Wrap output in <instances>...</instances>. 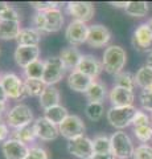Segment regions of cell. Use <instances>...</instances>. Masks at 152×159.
Returning <instances> with one entry per match:
<instances>
[{"label":"cell","mask_w":152,"mask_h":159,"mask_svg":"<svg viewBox=\"0 0 152 159\" xmlns=\"http://www.w3.org/2000/svg\"><path fill=\"white\" fill-rule=\"evenodd\" d=\"M126 64L127 52L124 51V48H122L120 45H115V44H111L105 48V52L102 54V65L107 74L115 77L116 74L124 70Z\"/></svg>","instance_id":"6da1fadb"},{"label":"cell","mask_w":152,"mask_h":159,"mask_svg":"<svg viewBox=\"0 0 152 159\" xmlns=\"http://www.w3.org/2000/svg\"><path fill=\"white\" fill-rule=\"evenodd\" d=\"M35 119L36 118L33 116L32 109L25 103H17L12 106L6 114V123L9 126V129H13V130L32 125Z\"/></svg>","instance_id":"7a4b0ae2"},{"label":"cell","mask_w":152,"mask_h":159,"mask_svg":"<svg viewBox=\"0 0 152 159\" xmlns=\"http://www.w3.org/2000/svg\"><path fill=\"white\" fill-rule=\"evenodd\" d=\"M111 154L116 159H130L134 155L135 145L131 137L124 130H116L110 135Z\"/></svg>","instance_id":"3957f363"},{"label":"cell","mask_w":152,"mask_h":159,"mask_svg":"<svg viewBox=\"0 0 152 159\" xmlns=\"http://www.w3.org/2000/svg\"><path fill=\"white\" fill-rule=\"evenodd\" d=\"M138 107L136 106H124V107H110L106 111L107 122L110 123L116 130H124V129L132 126V119H134Z\"/></svg>","instance_id":"277c9868"},{"label":"cell","mask_w":152,"mask_h":159,"mask_svg":"<svg viewBox=\"0 0 152 159\" xmlns=\"http://www.w3.org/2000/svg\"><path fill=\"white\" fill-rule=\"evenodd\" d=\"M66 68L60 56H52L45 60V70H44L42 82L46 86H54L66 76Z\"/></svg>","instance_id":"5b68a950"},{"label":"cell","mask_w":152,"mask_h":159,"mask_svg":"<svg viewBox=\"0 0 152 159\" xmlns=\"http://www.w3.org/2000/svg\"><path fill=\"white\" fill-rule=\"evenodd\" d=\"M0 85L3 86L7 97L9 99H23L25 98L24 81L15 73H3L0 74Z\"/></svg>","instance_id":"8992f818"},{"label":"cell","mask_w":152,"mask_h":159,"mask_svg":"<svg viewBox=\"0 0 152 159\" xmlns=\"http://www.w3.org/2000/svg\"><path fill=\"white\" fill-rule=\"evenodd\" d=\"M131 45L140 53L148 54L152 52V32L147 23H141L134 29L131 36Z\"/></svg>","instance_id":"52a82bcc"},{"label":"cell","mask_w":152,"mask_h":159,"mask_svg":"<svg viewBox=\"0 0 152 159\" xmlns=\"http://www.w3.org/2000/svg\"><path fill=\"white\" fill-rule=\"evenodd\" d=\"M66 150L73 157L80 159H91L95 155L94 146H93V139L87 137H78L72 141H67Z\"/></svg>","instance_id":"ba28073f"},{"label":"cell","mask_w":152,"mask_h":159,"mask_svg":"<svg viewBox=\"0 0 152 159\" xmlns=\"http://www.w3.org/2000/svg\"><path fill=\"white\" fill-rule=\"evenodd\" d=\"M58 129H60V135H62L67 141L83 137L86 131L85 123H83L81 117L76 116V114H69V117L58 126Z\"/></svg>","instance_id":"9c48e42d"},{"label":"cell","mask_w":152,"mask_h":159,"mask_svg":"<svg viewBox=\"0 0 152 159\" xmlns=\"http://www.w3.org/2000/svg\"><path fill=\"white\" fill-rule=\"evenodd\" d=\"M89 27L86 23L72 20L69 25L65 29V39L69 43L70 47L82 45L87 41V34H89Z\"/></svg>","instance_id":"30bf717a"},{"label":"cell","mask_w":152,"mask_h":159,"mask_svg":"<svg viewBox=\"0 0 152 159\" xmlns=\"http://www.w3.org/2000/svg\"><path fill=\"white\" fill-rule=\"evenodd\" d=\"M111 41V32L110 29L102 25V24H93L89 27V34H87V41L86 44L90 48H103L109 47Z\"/></svg>","instance_id":"8fae6325"},{"label":"cell","mask_w":152,"mask_h":159,"mask_svg":"<svg viewBox=\"0 0 152 159\" xmlns=\"http://www.w3.org/2000/svg\"><path fill=\"white\" fill-rule=\"evenodd\" d=\"M66 12L77 21L87 24L94 17L95 7L90 2H69L66 4Z\"/></svg>","instance_id":"7c38bea8"},{"label":"cell","mask_w":152,"mask_h":159,"mask_svg":"<svg viewBox=\"0 0 152 159\" xmlns=\"http://www.w3.org/2000/svg\"><path fill=\"white\" fill-rule=\"evenodd\" d=\"M33 126H35L36 130V135L37 138L42 142H52L56 141L60 135V129L57 125L52 123L50 121H48L45 117H37L33 122Z\"/></svg>","instance_id":"4fadbf2b"},{"label":"cell","mask_w":152,"mask_h":159,"mask_svg":"<svg viewBox=\"0 0 152 159\" xmlns=\"http://www.w3.org/2000/svg\"><path fill=\"white\" fill-rule=\"evenodd\" d=\"M76 70L83 73L91 80H97L99 74L103 72V65H102L101 60H98L93 54H83Z\"/></svg>","instance_id":"5bb4252c"},{"label":"cell","mask_w":152,"mask_h":159,"mask_svg":"<svg viewBox=\"0 0 152 159\" xmlns=\"http://www.w3.org/2000/svg\"><path fill=\"white\" fill-rule=\"evenodd\" d=\"M40 53H41L40 47L17 45V48L15 49L13 58H15V62L17 64V66L25 69L28 65H31L32 62L40 60Z\"/></svg>","instance_id":"9a60e30c"},{"label":"cell","mask_w":152,"mask_h":159,"mask_svg":"<svg viewBox=\"0 0 152 159\" xmlns=\"http://www.w3.org/2000/svg\"><path fill=\"white\" fill-rule=\"evenodd\" d=\"M2 152L6 159H27L29 154V146L17 139L9 138L2 143Z\"/></svg>","instance_id":"2e32d148"},{"label":"cell","mask_w":152,"mask_h":159,"mask_svg":"<svg viewBox=\"0 0 152 159\" xmlns=\"http://www.w3.org/2000/svg\"><path fill=\"white\" fill-rule=\"evenodd\" d=\"M109 101L112 107L134 106L135 93L132 90L119 86H112L109 92Z\"/></svg>","instance_id":"e0dca14e"},{"label":"cell","mask_w":152,"mask_h":159,"mask_svg":"<svg viewBox=\"0 0 152 159\" xmlns=\"http://www.w3.org/2000/svg\"><path fill=\"white\" fill-rule=\"evenodd\" d=\"M93 81H94V80H91L90 77L85 76L83 73L78 72V70L69 72V74H67V77H66V84H67V86H69V89H72L73 92L83 93V94L86 93V90L89 89Z\"/></svg>","instance_id":"ac0fdd59"},{"label":"cell","mask_w":152,"mask_h":159,"mask_svg":"<svg viewBox=\"0 0 152 159\" xmlns=\"http://www.w3.org/2000/svg\"><path fill=\"white\" fill-rule=\"evenodd\" d=\"M82 56L83 54L78 51L77 47H70V45L66 47V48H62L61 52H60V58L62 60L66 70H70V72L77 69Z\"/></svg>","instance_id":"d6986e66"},{"label":"cell","mask_w":152,"mask_h":159,"mask_svg":"<svg viewBox=\"0 0 152 159\" xmlns=\"http://www.w3.org/2000/svg\"><path fill=\"white\" fill-rule=\"evenodd\" d=\"M44 13H45V33H56L61 31L63 21H65L61 9L54 8Z\"/></svg>","instance_id":"ffe728a7"},{"label":"cell","mask_w":152,"mask_h":159,"mask_svg":"<svg viewBox=\"0 0 152 159\" xmlns=\"http://www.w3.org/2000/svg\"><path fill=\"white\" fill-rule=\"evenodd\" d=\"M85 97L89 102H99L103 103L105 98L109 97V92H107V86L105 82L99 81V80H94L91 85L85 93Z\"/></svg>","instance_id":"44dd1931"},{"label":"cell","mask_w":152,"mask_h":159,"mask_svg":"<svg viewBox=\"0 0 152 159\" xmlns=\"http://www.w3.org/2000/svg\"><path fill=\"white\" fill-rule=\"evenodd\" d=\"M60 101H61V94L56 86H45L42 94L38 97V103H40L41 109H44V111L53 106L60 105Z\"/></svg>","instance_id":"7402d4cb"},{"label":"cell","mask_w":152,"mask_h":159,"mask_svg":"<svg viewBox=\"0 0 152 159\" xmlns=\"http://www.w3.org/2000/svg\"><path fill=\"white\" fill-rule=\"evenodd\" d=\"M41 34L35 28H23L19 37L16 39L17 45L23 47H38V44L41 43Z\"/></svg>","instance_id":"603a6c76"},{"label":"cell","mask_w":152,"mask_h":159,"mask_svg":"<svg viewBox=\"0 0 152 159\" xmlns=\"http://www.w3.org/2000/svg\"><path fill=\"white\" fill-rule=\"evenodd\" d=\"M135 82L141 92H152V68L141 65L135 73Z\"/></svg>","instance_id":"cb8c5ba5"},{"label":"cell","mask_w":152,"mask_h":159,"mask_svg":"<svg viewBox=\"0 0 152 159\" xmlns=\"http://www.w3.org/2000/svg\"><path fill=\"white\" fill-rule=\"evenodd\" d=\"M21 29L20 21L0 20V40H16Z\"/></svg>","instance_id":"d4e9b609"},{"label":"cell","mask_w":152,"mask_h":159,"mask_svg":"<svg viewBox=\"0 0 152 159\" xmlns=\"http://www.w3.org/2000/svg\"><path fill=\"white\" fill-rule=\"evenodd\" d=\"M44 117H45L48 121H50L52 123L60 126L61 123L65 121L67 117H69V111H67V109L65 106H62L60 103V105L53 106V107H50V109H48V110L44 111Z\"/></svg>","instance_id":"484cf974"},{"label":"cell","mask_w":152,"mask_h":159,"mask_svg":"<svg viewBox=\"0 0 152 159\" xmlns=\"http://www.w3.org/2000/svg\"><path fill=\"white\" fill-rule=\"evenodd\" d=\"M11 138L13 139H17L25 145H31L37 139L36 135V130H35V126L32 125H28V126H24L21 129H17V130H13L11 134Z\"/></svg>","instance_id":"4316f807"},{"label":"cell","mask_w":152,"mask_h":159,"mask_svg":"<svg viewBox=\"0 0 152 159\" xmlns=\"http://www.w3.org/2000/svg\"><path fill=\"white\" fill-rule=\"evenodd\" d=\"M124 11L130 17L143 19L150 12V4L147 2H128Z\"/></svg>","instance_id":"83f0119b"},{"label":"cell","mask_w":152,"mask_h":159,"mask_svg":"<svg viewBox=\"0 0 152 159\" xmlns=\"http://www.w3.org/2000/svg\"><path fill=\"white\" fill-rule=\"evenodd\" d=\"M45 84L42 80H32L25 78L24 80V90H25V97H40L44 89H45Z\"/></svg>","instance_id":"f1b7e54d"},{"label":"cell","mask_w":152,"mask_h":159,"mask_svg":"<svg viewBox=\"0 0 152 159\" xmlns=\"http://www.w3.org/2000/svg\"><path fill=\"white\" fill-rule=\"evenodd\" d=\"M114 86H119V88H124L132 90L136 88V82H135V74L131 73L128 70H123L119 74H116L114 77Z\"/></svg>","instance_id":"f546056e"},{"label":"cell","mask_w":152,"mask_h":159,"mask_svg":"<svg viewBox=\"0 0 152 159\" xmlns=\"http://www.w3.org/2000/svg\"><path fill=\"white\" fill-rule=\"evenodd\" d=\"M85 116L91 122L101 121V119L103 118V116H105V106H103V103L87 102V105L85 107Z\"/></svg>","instance_id":"4dcf8cb0"},{"label":"cell","mask_w":152,"mask_h":159,"mask_svg":"<svg viewBox=\"0 0 152 159\" xmlns=\"http://www.w3.org/2000/svg\"><path fill=\"white\" fill-rule=\"evenodd\" d=\"M44 70H45V61H42V60H37L31 65H28L25 69H23L24 77L32 80H42Z\"/></svg>","instance_id":"1f68e13d"},{"label":"cell","mask_w":152,"mask_h":159,"mask_svg":"<svg viewBox=\"0 0 152 159\" xmlns=\"http://www.w3.org/2000/svg\"><path fill=\"white\" fill-rule=\"evenodd\" d=\"M95 154H110L111 152V139L106 134H98L93 139Z\"/></svg>","instance_id":"d6a6232c"},{"label":"cell","mask_w":152,"mask_h":159,"mask_svg":"<svg viewBox=\"0 0 152 159\" xmlns=\"http://www.w3.org/2000/svg\"><path fill=\"white\" fill-rule=\"evenodd\" d=\"M132 133H134V137L136 138V141L140 142L141 145L152 142V125L132 127Z\"/></svg>","instance_id":"836d02e7"},{"label":"cell","mask_w":152,"mask_h":159,"mask_svg":"<svg viewBox=\"0 0 152 159\" xmlns=\"http://www.w3.org/2000/svg\"><path fill=\"white\" fill-rule=\"evenodd\" d=\"M148 125H152L151 114L141 110V109H138L134 119H132V127H140V126H148Z\"/></svg>","instance_id":"e575fe53"},{"label":"cell","mask_w":152,"mask_h":159,"mask_svg":"<svg viewBox=\"0 0 152 159\" xmlns=\"http://www.w3.org/2000/svg\"><path fill=\"white\" fill-rule=\"evenodd\" d=\"M132 159H152V146L150 143H145V145H138L135 147L134 155Z\"/></svg>","instance_id":"d590c367"},{"label":"cell","mask_w":152,"mask_h":159,"mask_svg":"<svg viewBox=\"0 0 152 159\" xmlns=\"http://www.w3.org/2000/svg\"><path fill=\"white\" fill-rule=\"evenodd\" d=\"M139 103H140L141 110L151 114L152 113V92H140Z\"/></svg>","instance_id":"8d00e7d4"},{"label":"cell","mask_w":152,"mask_h":159,"mask_svg":"<svg viewBox=\"0 0 152 159\" xmlns=\"http://www.w3.org/2000/svg\"><path fill=\"white\" fill-rule=\"evenodd\" d=\"M0 20H7V21H21V16L16 8L9 6L0 13Z\"/></svg>","instance_id":"74e56055"},{"label":"cell","mask_w":152,"mask_h":159,"mask_svg":"<svg viewBox=\"0 0 152 159\" xmlns=\"http://www.w3.org/2000/svg\"><path fill=\"white\" fill-rule=\"evenodd\" d=\"M32 28L40 33H45V13L44 12H36L32 17Z\"/></svg>","instance_id":"f35d334b"},{"label":"cell","mask_w":152,"mask_h":159,"mask_svg":"<svg viewBox=\"0 0 152 159\" xmlns=\"http://www.w3.org/2000/svg\"><path fill=\"white\" fill-rule=\"evenodd\" d=\"M31 6L36 9V12H48L50 9L58 8L60 3L57 2H32Z\"/></svg>","instance_id":"ab89813d"},{"label":"cell","mask_w":152,"mask_h":159,"mask_svg":"<svg viewBox=\"0 0 152 159\" xmlns=\"http://www.w3.org/2000/svg\"><path fill=\"white\" fill-rule=\"evenodd\" d=\"M28 159H49L48 151L41 146H32L29 147V154Z\"/></svg>","instance_id":"60d3db41"},{"label":"cell","mask_w":152,"mask_h":159,"mask_svg":"<svg viewBox=\"0 0 152 159\" xmlns=\"http://www.w3.org/2000/svg\"><path fill=\"white\" fill-rule=\"evenodd\" d=\"M11 134H12V131L9 130V126L6 122L0 123V143H4L6 141H8V139L11 138Z\"/></svg>","instance_id":"b9f144b4"},{"label":"cell","mask_w":152,"mask_h":159,"mask_svg":"<svg viewBox=\"0 0 152 159\" xmlns=\"http://www.w3.org/2000/svg\"><path fill=\"white\" fill-rule=\"evenodd\" d=\"M91 159H116V158L110 152V154H95Z\"/></svg>","instance_id":"7bdbcfd3"},{"label":"cell","mask_w":152,"mask_h":159,"mask_svg":"<svg viewBox=\"0 0 152 159\" xmlns=\"http://www.w3.org/2000/svg\"><path fill=\"white\" fill-rule=\"evenodd\" d=\"M7 101H8V97H7L6 92H4L3 86L0 85V105H2V103H7Z\"/></svg>","instance_id":"ee69618b"},{"label":"cell","mask_w":152,"mask_h":159,"mask_svg":"<svg viewBox=\"0 0 152 159\" xmlns=\"http://www.w3.org/2000/svg\"><path fill=\"white\" fill-rule=\"evenodd\" d=\"M110 4H111L112 7H115V8H124V9H126L128 2H111Z\"/></svg>","instance_id":"f6af8a7d"},{"label":"cell","mask_w":152,"mask_h":159,"mask_svg":"<svg viewBox=\"0 0 152 159\" xmlns=\"http://www.w3.org/2000/svg\"><path fill=\"white\" fill-rule=\"evenodd\" d=\"M145 65L152 68V52L147 54V58H145Z\"/></svg>","instance_id":"bcb514c9"},{"label":"cell","mask_w":152,"mask_h":159,"mask_svg":"<svg viewBox=\"0 0 152 159\" xmlns=\"http://www.w3.org/2000/svg\"><path fill=\"white\" fill-rule=\"evenodd\" d=\"M7 7H9V4H8V3H6V2H0V13H2Z\"/></svg>","instance_id":"7dc6e473"},{"label":"cell","mask_w":152,"mask_h":159,"mask_svg":"<svg viewBox=\"0 0 152 159\" xmlns=\"http://www.w3.org/2000/svg\"><path fill=\"white\" fill-rule=\"evenodd\" d=\"M145 23H147V25H148V28L151 29V32H152V17H150V19L147 20Z\"/></svg>","instance_id":"c3c4849f"},{"label":"cell","mask_w":152,"mask_h":159,"mask_svg":"<svg viewBox=\"0 0 152 159\" xmlns=\"http://www.w3.org/2000/svg\"><path fill=\"white\" fill-rule=\"evenodd\" d=\"M3 122V116H0V123Z\"/></svg>","instance_id":"681fc988"},{"label":"cell","mask_w":152,"mask_h":159,"mask_svg":"<svg viewBox=\"0 0 152 159\" xmlns=\"http://www.w3.org/2000/svg\"><path fill=\"white\" fill-rule=\"evenodd\" d=\"M151 119H152V113H151Z\"/></svg>","instance_id":"f907efd6"},{"label":"cell","mask_w":152,"mask_h":159,"mask_svg":"<svg viewBox=\"0 0 152 159\" xmlns=\"http://www.w3.org/2000/svg\"><path fill=\"white\" fill-rule=\"evenodd\" d=\"M0 53H2V51H0Z\"/></svg>","instance_id":"816d5d0a"},{"label":"cell","mask_w":152,"mask_h":159,"mask_svg":"<svg viewBox=\"0 0 152 159\" xmlns=\"http://www.w3.org/2000/svg\"><path fill=\"white\" fill-rule=\"evenodd\" d=\"M27 159H28V158H27Z\"/></svg>","instance_id":"f5cc1de1"}]
</instances>
